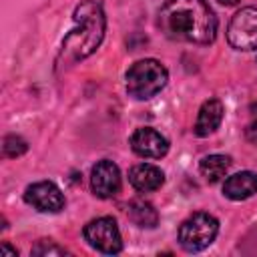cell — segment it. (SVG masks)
<instances>
[{"label": "cell", "mask_w": 257, "mask_h": 257, "mask_svg": "<svg viewBox=\"0 0 257 257\" xmlns=\"http://www.w3.org/2000/svg\"><path fill=\"white\" fill-rule=\"evenodd\" d=\"M128 217L133 219L135 225L139 227H155L157 221H159V215L157 211L153 209L151 203H145V201H133L128 205Z\"/></svg>", "instance_id": "cell-14"}, {"label": "cell", "mask_w": 257, "mask_h": 257, "mask_svg": "<svg viewBox=\"0 0 257 257\" xmlns=\"http://www.w3.org/2000/svg\"><path fill=\"white\" fill-rule=\"evenodd\" d=\"M167 80H169L167 68L155 58H145L135 62L128 68L126 92L137 100H147V98H153L157 92H161Z\"/></svg>", "instance_id": "cell-3"}, {"label": "cell", "mask_w": 257, "mask_h": 257, "mask_svg": "<svg viewBox=\"0 0 257 257\" xmlns=\"http://www.w3.org/2000/svg\"><path fill=\"white\" fill-rule=\"evenodd\" d=\"M66 251L58 245H54L52 241H40L34 249H32V255H64Z\"/></svg>", "instance_id": "cell-16"}, {"label": "cell", "mask_w": 257, "mask_h": 257, "mask_svg": "<svg viewBox=\"0 0 257 257\" xmlns=\"http://www.w3.org/2000/svg\"><path fill=\"white\" fill-rule=\"evenodd\" d=\"M231 167V159L225 155H209L201 161V175L209 181V183H217L221 181L227 171Z\"/></svg>", "instance_id": "cell-13"}, {"label": "cell", "mask_w": 257, "mask_h": 257, "mask_svg": "<svg viewBox=\"0 0 257 257\" xmlns=\"http://www.w3.org/2000/svg\"><path fill=\"white\" fill-rule=\"evenodd\" d=\"M90 189L100 199H110L120 191V171L112 161H98L90 171Z\"/></svg>", "instance_id": "cell-8"}, {"label": "cell", "mask_w": 257, "mask_h": 257, "mask_svg": "<svg viewBox=\"0 0 257 257\" xmlns=\"http://www.w3.org/2000/svg\"><path fill=\"white\" fill-rule=\"evenodd\" d=\"M247 139H249L253 145H257V118H253V120L249 122V126H247Z\"/></svg>", "instance_id": "cell-17"}, {"label": "cell", "mask_w": 257, "mask_h": 257, "mask_svg": "<svg viewBox=\"0 0 257 257\" xmlns=\"http://www.w3.org/2000/svg\"><path fill=\"white\" fill-rule=\"evenodd\" d=\"M26 149H28L26 141L16 137V135H8L4 139V155L6 157H20V155L26 153Z\"/></svg>", "instance_id": "cell-15"}, {"label": "cell", "mask_w": 257, "mask_h": 257, "mask_svg": "<svg viewBox=\"0 0 257 257\" xmlns=\"http://www.w3.org/2000/svg\"><path fill=\"white\" fill-rule=\"evenodd\" d=\"M131 147L133 151L139 155V157H145V159H161L167 155L169 151V143L167 139L155 131V128H149V126H143V128H137L131 137Z\"/></svg>", "instance_id": "cell-9"}, {"label": "cell", "mask_w": 257, "mask_h": 257, "mask_svg": "<svg viewBox=\"0 0 257 257\" xmlns=\"http://www.w3.org/2000/svg\"><path fill=\"white\" fill-rule=\"evenodd\" d=\"M159 26L171 40L209 44L217 34V18L205 0H167Z\"/></svg>", "instance_id": "cell-1"}, {"label": "cell", "mask_w": 257, "mask_h": 257, "mask_svg": "<svg viewBox=\"0 0 257 257\" xmlns=\"http://www.w3.org/2000/svg\"><path fill=\"white\" fill-rule=\"evenodd\" d=\"M223 120V104L217 98H211L207 102H203V106L199 108L197 120H195V135L197 137H209L211 133H215L219 128Z\"/></svg>", "instance_id": "cell-12"}, {"label": "cell", "mask_w": 257, "mask_h": 257, "mask_svg": "<svg viewBox=\"0 0 257 257\" xmlns=\"http://www.w3.org/2000/svg\"><path fill=\"white\" fill-rule=\"evenodd\" d=\"M76 28L64 40V52H72L74 58H84L94 52L104 36V12L96 0H84L74 10Z\"/></svg>", "instance_id": "cell-2"}, {"label": "cell", "mask_w": 257, "mask_h": 257, "mask_svg": "<svg viewBox=\"0 0 257 257\" xmlns=\"http://www.w3.org/2000/svg\"><path fill=\"white\" fill-rule=\"evenodd\" d=\"M128 181L137 191L151 193V191H157L165 183V175H163V171L159 167L149 165V163H141V165H135L131 169Z\"/></svg>", "instance_id": "cell-10"}, {"label": "cell", "mask_w": 257, "mask_h": 257, "mask_svg": "<svg viewBox=\"0 0 257 257\" xmlns=\"http://www.w3.org/2000/svg\"><path fill=\"white\" fill-rule=\"evenodd\" d=\"M84 239L90 247L104 255H114L122 249L120 231L116 227V221L112 217H98L86 223L84 227Z\"/></svg>", "instance_id": "cell-6"}, {"label": "cell", "mask_w": 257, "mask_h": 257, "mask_svg": "<svg viewBox=\"0 0 257 257\" xmlns=\"http://www.w3.org/2000/svg\"><path fill=\"white\" fill-rule=\"evenodd\" d=\"M24 201L40 213H58L64 209V195L52 181H38L26 187Z\"/></svg>", "instance_id": "cell-7"}, {"label": "cell", "mask_w": 257, "mask_h": 257, "mask_svg": "<svg viewBox=\"0 0 257 257\" xmlns=\"http://www.w3.org/2000/svg\"><path fill=\"white\" fill-rule=\"evenodd\" d=\"M227 40L235 50H257V8L247 6L235 12L227 26Z\"/></svg>", "instance_id": "cell-5"}, {"label": "cell", "mask_w": 257, "mask_h": 257, "mask_svg": "<svg viewBox=\"0 0 257 257\" xmlns=\"http://www.w3.org/2000/svg\"><path fill=\"white\" fill-rule=\"evenodd\" d=\"M219 233V221L209 213H195L179 227V243L185 251L197 253L209 247Z\"/></svg>", "instance_id": "cell-4"}, {"label": "cell", "mask_w": 257, "mask_h": 257, "mask_svg": "<svg viewBox=\"0 0 257 257\" xmlns=\"http://www.w3.org/2000/svg\"><path fill=\"white\" fill-rule=\"evenodd\" d=\"M251 114H253V118H257V102L251 106Z\"/></svg>", "instance_id": "cell-20"}, {"label": "cell", "mask_w": 257, "mask_h": 257, "mask_svg": "<svg viewBox=\"0 0 257 257\" xmlns=\"http://www.w3.org/2000/svg\"><path fill=\"white\" fill-rule=\"evenodd\" d=\"M219 4H223V6H235L239 0H217Z\"/></svg>", "instance_id": "cell-19"}, {"label": "cell", "mask_w": 257, "mask_h": 257, "mask_svg": "<svg viewBox=\"0 0 257 257\" xmlns=\"http://www.w3.org/2000/svg\"><path fill=\"white\" fill-rule=\"evenodd\" d=\"M0 253L2 255H12V257H16L18 253H16V249H12L8 243H2V247H0Z\"/></svg>", "instance_id": "cell-18"}, {"label": "cell", "mask_w": 257, "mask_h": 257, "mask_svg": "<svg viewBox=\"0 0 257 257\" xmlns=\"http://www.w3.org/2000/svg\"><path fill=\"white\" fill-rule=\"evenodd\" d=\"M255 193H257V173H251V171L235 173L223 185V195L233 201L249 199Z\"/></svg>", "instance_id": "cell-11"}]
</instances>
